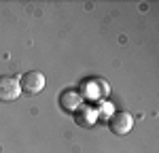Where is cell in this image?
Returning <instances> with one entry per match:
<instances>
[{"label": "cell", "mask_w": 159, "mask_h": 153, "mask_svg": "<svg viewBox=\"0 0 159 153\" xmlns=\"http://www.w3.org/2000/svg\"><path fill=\"white\" fill-rule=\"evenodd\" d=\"M98 121V111L93 106H79L74 111V123L81 128H91Z\"/></svg>", "instance_id": "obj_5"}, {"label": "cell", "mask_w": 159, "mask_h": 153, "mask_svg": "<svg viewBox=\"0 0 159 153\" xmlns=\"http://www.w3.org/2000/svg\"><path fill=\"white\" fill-rule=\"evenodd\" d=\"M60 106L66 113H74L79 106H83V96L79 89H64L60 94Z\"/></svg>", "instance_id": "obj_4"}, {"label": "cell", "mask_w": 159, "mask_h": 153, "mask_svg": "<svg viewBox=\"0 0 159 153\" xmlns=\"http://www.w3.org/2000/svg\"><path fill=\"white\" fill-rule=\"evenodd\" d=\"M108 128H110L112 134L123 136V134H127V132L134 128V117L127 113V111H117V113L108 119Z\"/></svg>", "instance_id": "obj_3"}, {"label": "cell", "mask_w": 159, "mask_h": 153, "mask_svg": "<svg viewBox=\"0 0 159 153\" xmlns=\"http://www.w3.org/2000/svg\"><path fill=\"white\" fill-rule=\"evenodd\" d=\"M96 111H98V119L102 117V119H106V121L115 115V109H112V104H110V102H104V104H102L100 109H96Z\"/></svg>", "instance_id": "obj_6"}, {"label": "cell", "mask_w": 159, "mask_h": 153, "mask_svg": "<svg viewBox=\"0 0 159 153\" xmlns=\"http://www.w3.org/2000/svg\"><path fill=\"white\" fill-rule=\"evenodd\" d=\"M19 96H21L19 79L17 76H9V75L0 76V102H13Z\"/></svg>", "instance_id": "obj_2"}, {"label": "cell", "mask_w": 159, "mask_h": 153, "mask_svg": "<svg viewBox=\"0 0 159 153\" xmlns=\"http://www.w3.org/2000/svg\"><path fill=\"white\" fill-rule=\"evenodd\" d=\"M19 87H21V94H25V96H36L45 89V75L38 72V70L25 72L19 79Z\"/></svg>", "instance_id": "obj_1"}]
</instances>
